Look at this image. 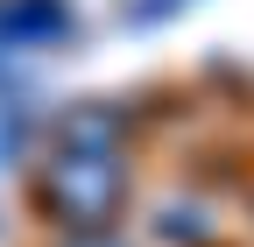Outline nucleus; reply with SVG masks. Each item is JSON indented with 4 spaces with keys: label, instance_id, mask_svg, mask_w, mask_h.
Returning <instances> with one entry per match:
<instances>
[{
    "label": "nucleus",
    "instance_id": "obj_1",
    "mask_svg": "<svg viewBox=\"0 0 254 247\" xmlns=\"http://www.w3.org/2000/svg\"><path fill=\"white\" fill-rule=\"evenodd\" d=\"M120 191H127V177L113 163V148H64L36 177V205L50 219H64V226H106Z\"/></svg>",
    "mask_w": 254,
    "mask_h": 247
}]
</instances>
